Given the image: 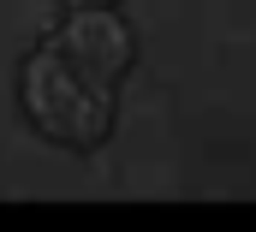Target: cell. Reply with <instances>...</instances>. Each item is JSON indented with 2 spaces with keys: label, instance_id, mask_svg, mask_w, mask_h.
<instances>
[{
  "label": "cell",
  "instance_id": "obj_1",
  "mask_svg": "<svg viewBox=\"0 0 256 232\" xmlns=\"http://www.w3.org/2000/svg\"><path fill=\"white\" fill-rule=\"evenodd\" d=\"M18 108H24V119L48 143H60V149H96L114 131V84L90 78L78 60L60 54V42H48L18 72Z\"/></svg>",
  "mask_w": 256,
  "mask_h": 232
},
{
  "label": "cell",
  "instance_id": "obj_2",
  "mask_svg": "<svg viewBox=\"0 0 256 232\" xmlns=\"http://www.w3.org/2000/svg\"><path fill=\"white\" fill-rule=\"evenodd\" d=\"M60 54L78 60L102 84H120L131 72V60H137V36L114 6H72L60 24Z\"/></svg>",
  "mask_w": 256,
  "mask_h": 232
},
{
  "label": "cell",
  "instance_id": "obj_3",
  "mask_svg": "<svg viewBox=\"0 0 256 232\" xmlns=\"http://www.w3.org/2000/svg\"><path fill=\"white\" fill-rule=\"evenodd\" d=\"M66 6H114V0H66Z\"/></svg>",
  "mask_w": 256,
  "mask_h": 232
}]
</instances>
